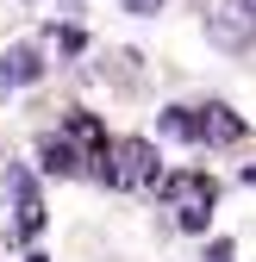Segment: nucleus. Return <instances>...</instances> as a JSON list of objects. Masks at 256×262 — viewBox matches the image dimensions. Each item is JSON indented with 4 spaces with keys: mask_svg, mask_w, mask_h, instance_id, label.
Here are the masks:
<instances>
[{
    "mask_svg": "<svg viewBox=\"0 0 256 262\" xmlns=\"http://www.w3.org/2000/svg\"><path fill=\"white\" fill-rule=\"evenodd\" d=\"M238 13H244V19H250V25H256V0H238Z\"/></svg>",
    "mask_w": 256,
    "mask_h": 262,
    "instance_id": "nucleus-12",
    "label": "nucleus"
},
{
    "mask_svg": "<svg viewBox=\"0 0 256 262\" xmlns=\"http://www.w3.org/2000/svg\"><path fill=\"white\" fill-rule=\"evenodd\" d=\"M194 119H200V144H238L244 138V119L231 113V106H194Z\"/></svg>",
    "mask_w": 256,
    "mask_h": 262,
    "instance_id": "nucleus-4",
    "label": "nucleus"
},
{
    "mask_svg": "<svg viewBox=\"0 0 256 262\" xmlns=\"http://www.w3.org/2000/svg\"><path fill=\"white\" fill-rule=\"evenodd\" d=\"M25 262H50V256H25Z\"/></svg>",
    "mask_w": 256,
    "mask_h": 262,
    "instance_id": "nucleus-14",
    "label": "nucleus"
},
{
    "mask_svg": "<svg viewBox=\"0 0 256 262\" xmlns=\"http://www.w3.org/2000/svg\"><path fill=\"white\" fill-rule=\"evenodd\" d=\"M206 262H231V244H212V250H206Z\"/></svg>",
    "mask_w": 256,
    "mask_h": 262,
    "instance_id": "nucleus-11",
    "label": "nucleus"
},
{
    "mask_svg": "<svg viewBox=\"0 0 256 262\" xmlns=\"http://www.w3.org/2000/svg\"><path fill=\"white\" fill-rule=\"evenodd\" d=\"M62 138H69V144H88V150H94V169H100V156H106V131L94 125L88 113H69V125H62Z\"/></svg>",
    "mask_w": 256,
    "mask_h": 262,
    "instance_id": "nucleus-7",
    "label": "nucleus"
},
{
    "mask_svg": "<svg viewBox=\"0 0 256 262\" xmlns=\"http://www.w3.org/2000/svg\"><path fill=\"white\" fill-rule=\"evenodd\" d=\"M163 193H169V206H175V225H181V231H206L212 200H219V187H212L206 175H169Z\"/></svg>",
    "mask_w": 256,
    "mask_h": 262,
    "instance_id": "nucleus-2",
    "label": "nucleus"
},
{
    "mask_svg": "<svg viewBox=\"0 0 256 262\" xmlns=\"http://www.w3.org/2000/svg\"><path fill=\"white\" fill-rule=\"evenodd\" d=\"M38 75H44L38 44H13V50H7V69H0V81H7V88H31Z\"/></svg>",
    "mask_w": 256,
    "mask_h": 262,
    "instance_id": "nucleus-6",
    "label": "nucleus"
},
{
    "mask_svg": "<svg viewBox=\"0 0 256 262\" xmlns=\"http://www.w3.org/2000/svg\"><path fill=\"white\" fill-rule=\"evenodd\" d=\"M206 38H212L219 50H244V44H250V19L231 13V7H212V13H206Z\"/></svg>",
    "mask_w": 256,
    "mask_h": 262,
    "instance_id": "nucleus-5",
    "label": "nucleus"
},
{
    "mask_svg": "<svg viewBox=\"0 0 256 262\" xmlns=\"http://www.w3.org/2000/svg\"><path fill=\"white\" fill-rule=\"evenodd\" d=\"M163 138H181V144H200V119H194V106H169L163 119Z\"/></svg>",
    "mask_w": 256,
    "mask_h": 262,
    "instance_id": "nucleus-9",
    "label": "nucleus"
},
{
    "mask_svg": "<svg viewBox=\"0 0 256 262\" xmlns=\"http://www.w3.org/2000/svg\"><path fill=\"white\" fill-rule=\"evenodd\" d=\"M7 193H13V231L19 237H38L44 231V200H38V187H31V175L19 169H7Z\"/></svg>",
    "mask_w": 256,
    "mask_h": 262,
    "instance_id": "nucleus-3",
    "label": "nucleus"
},
{
    "mask_svg": "<svg viewBox=\"0 0 256 262\" xmlns=\"http://www.w3.org/2000/svg\"><path fill=\"white\" fill-rule=\"evenodd\" d=\"M100 181L106 187H156L163 181V169H156V144H144V138H119V144H106V156H100Z\"/></svg>",
    "mask_w": 256,
    "mask_h": 262,
    "instance_id": "nucleus-1",
    "label": "nucleus"
},
{
    "mask_svg": "<svg viewBox=\"0 0 256 262\" xmlns=\"http://www.w3.org/2000/svg\"><path fill=\"white\" fill-rule=\"evenodd\" d=\"M119 7H125V13H156L163 0H119Z\"/></svg>",
    "mask_w": 256,
    "mask_h": 262,
    "instance_id": "nucleus-10",
    "label": "nucleus"
},
{
    "mask_svg": "<svg viewBox=\"0 0 256 262\" xmlns=\"http://www.w3.org/2000/svg\"><path fill=\"white\" fill-rule=\"evenodd\" d=\"M244 181H250V187H256V169H244Z\"/></svg>",
    "mask_w": 256,
    "mask_h": 262,
    "instance_id": "nucleus-13",
    "label": "nucleus"
},
{
    "mask_svg": "<svg viewBox=\"0 0 256 262\" xmlns=\"http://www.w3.org/2000/svg\"><path fill=\"white\" fill-rule=\"evenodd\" d=\"M38 156H44V169H50V175H75V169H81V156H75L69 138H44Z\"/></svg>",
    "mask_w": 256,
    "mask_h": 262,
    "instance_id": "nucleus-8",
    "label": "nucleus"
}]
</instances>
